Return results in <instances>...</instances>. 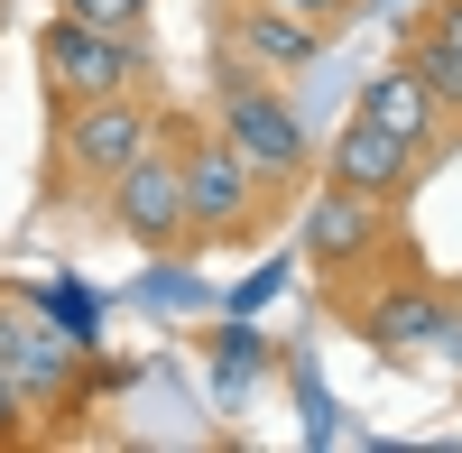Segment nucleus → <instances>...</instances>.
<instances>
[{"instance_id": "1", "label": "nucleus", "mask_w": 462, "mask_h": 453, "mask_svg": "<svg viewBox=\"0 0 462 453\" xmlns=\"http://www.w3.org/2000/svg\"><path fill=\"white\" fill-rule=\"evenodd\" d=\"M315 306L342 324V343H361L370 361H389V370H435L453 352V333H462V287H444L416 241H398L389 259H370V269L315 287Z\"/></svg>"}, {"instance_id": "2", "label": "nucleus", "mask_w": 462, "mask_h": 453, "mask_svg": "<svg viewBox=\"0 0 462 453\" xmlns=\"http://www.w3.org/2000/svg\"><path fill=\"white\" fill-rule=\"evenodd\" d=\"M167 121V84H130L102 102H65L47 111V139H37V222H102L121 167L139 158Z\"/></svg>"}, {"instance_id": "3", "label": "nucleus", "mask_w": 462, "mask_h": 453, "mask_svg": "<svg viewBox=\"0 0 462 453\" xmlns=\"http://www.w3.org/2000/svg\"><path fill=\"white\" fill-rule=\"evenodd\" d=\"M167 139H176V158H185V213H195V259H241V250H259V241H278L287 222H296V204L305 195H287V185H268L241 148H231V130L213 121V111H185V102H167Z\"/></svg>"}, {"instance_id": "4", "label": "nucleus", "mask_w": 462, "mask_h": 453, "mask_svg": "<svg viewBox=\"0 0 462 453\" xmlns=\"http://www.w3.org/2000/svg\"><path fill=\"white\" fill-rule=\"evenodd\" d=\"M213 121L231 130V148L268 176V185H287V195H305L324 167V139L305 130V111H296V84H278V74H250V65H231L213 56Z\"/></svg>"}, {"instance_id": "5", "label": "nucleus", "mask_w": 462, "mask_h": 453, "mask_svg": "<svg viewBox=\"0 0 462 453\" xmlns=\"http://www.w3.org/2000/svg\"><path fill=\"white\" fill-rule=\"evenodd\" d=\"M28 65H37V102L65 111V102H102V93H130V84H158V47L121 28H84L47 10V28L28 37Z\"/></svg>"}, {"instance_id": "6", "label": "nucleus", "mask_w": 462, "mask_h": 453, "mask_svg": "<svg viewBox=\"0 0 462 453\" xmlns=\"http://www.w3.org/2000/svg\"><path fill=\"white\" fill-rule=\"evenodd\" d=\"M102 232H111V241H130L139 259H167V269H185V259H195V213H185V158H176L167 121H158V139H148L139 158L121 167V185H111V204H102Z\"/></svg>"}, {"instance_id": "7", "label": "nucleus", "mask_w": 462, "mask_h": 453, "mask_svg": "<svg viewBox=\"0 0 462 453\" xmlns=\"http://www.w3.org/2000/svg\"><path fill=\"white\" fill-rule=\"evenodd\" d=\"M296 241H305V278L315 287H333V278H352V269H370V259H389L398 241H416L407 232V204H389V195H352V185H305V204H296Z\"/></svg>"}, {"instance_id": "8", "label": "nucleus", "mask_w": 462, "mask_h": 453, "mask_svg": "<svg viewBox=\"0 0 462 453\" xmlns=\"http://www.w3.org/2000/svg\"><path fill=\"white\" fill-rule=\"evenodd\" d=\"M204 47L250 65V74H278V84H305V74L324 65L333 28H315L305 10L287 0H204Z\"/></svg>"}, {"instance_id": "9", "label": "nucleus", "mask_w": 462, "mask_h": 453, "mask_svg": "<svg viewBox=\"0 0 462 453\" xmlns=\"http://www.w3.org/2000/svg\"><path fill=\"white\" fill-rule=\"evenodd\" d=\"M0 370L28 389V407H37L56 435L74 426V407H84V343H65L19 287H0ZM47 426H37V435H47Z\"/></svg>"}, {"instance_id": "10", "label": "nucleus", "mask_w": 462, "mask_h": 453, "mask_svg": "<svg viewBox=\"0 0 462 453\" xmlns=\"http://www.w3.org/2000/svg\"><path fill=\"white\" fill-rule=\"evenodd\" d=\"M324 185H352V195H389V204H416V185L435 176V158L426 148H407L379 111H342L333 121V139H324V167H315Z\"/></svg>"}, {"instance_id": "11", "label": "nucleus", "mask_w": 462, "mask_h": 453, "mask_svg": "<svg viewBox=\"0 0 462 453\" xmlns=\"http://www.w3.org/2000/svg\"><path fill=\"white\" fill-rule=\"evenodd\" d=\"M352 102H361V111H379V121H389V130H398L407 148H426L435 167H444L453 148H462V130H453L444 93H435V84H426V74H416L407 56H389V65H379V74H370V84H361Z\"/></svg>"}, {"instance_id": "12", "label": "nucleus", "mask_w": 462, "mask_h": 453, "mask_svg": "<svg viewBox=\"0 0 462 453\" xmlns=\"http://www.w3.org/2000/svg\"><path fill=\"white\" fill-rule=\"evenodd\" d=\"M398 56L426 74L435 93H444L453 130H462V0H416L407 28H398Z\"/></svg>"}, {"instance_id": "13", "label": "nucleus", "mask_w": 462, "mask_h": 453, "mask_svg": "<svg viewBox=\"0 0 462 453\" xmlns=\"http://www.w3.org/2000/svg\"><path fill=\"white\" fill-rule=\"evenodd\" d=\"M47 10L84 19V28H121V37H148V28H158V0H47Z\"/></svg>"}, {"instance_id": "14", "label": "nucleus", "mask_w": 462, "mask_h": 453, "mask_svg": "<svg viewBox=\"0 0 462 453\" xmlns=\"http://www.w3.org/2000/svg\"><path fill=\"white\" fill-rule=\"evenodd\" d=\"M10 444H37V407H28V389L10 380V370H0V453Z\"/></svg>"}, {"instance_id": "15", "label": "nucleus", "mask_w": 462, "mask_h": 453, "mask_svg": "<svg viewBox=\"0 0 462 453\" xmlns=\"http://www.w3.org/2000/svg\"><path fill=\"white\" fill-rule=\"evenodd\" d=\"M287 10H305V19H315V28H352V19H370V0H287Z\"/></svg>"}]
</instances>
